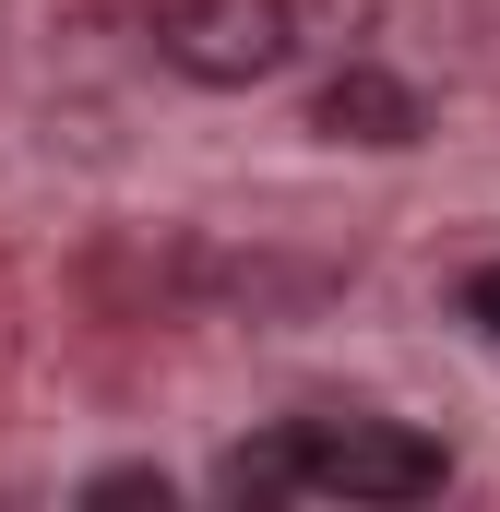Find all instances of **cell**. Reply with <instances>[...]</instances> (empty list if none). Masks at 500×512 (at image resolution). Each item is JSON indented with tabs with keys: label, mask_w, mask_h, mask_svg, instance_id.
<instances>
[{
	"label": "cell",
	"mask_w": 500,
	"mask_h": 512,
	"mask_svg": "<svg viewBox=\"0 0 500 512\" xmlns=\"http://www.w3.org/2000/svg\"><path fill=\"white\" fill-rule=\"evenodd\" d=\"M143 36L179 84L239 96V84H274L298 60V0H143Z\"/></svg>",
	"instance_id": "cell-2"
},
{
	"label": "cell",
	"mask_w": 500,
	"mask_h": 512,
	"mask_svg": "<svg viewBox=\"0 0 500 512\" xmlns=\"http://www.w3.org/2000/svg\"><path fill=\"white\" fill-rule=\"evenodd\" d=\"M453 310H465V322H477V334H489V346H500V262H477V274L453 286Z\"/></svg>",
	"instance_id": "cell-5"
},
{
	"label": "cell",
	"mask_w": 500,
	"mask_h": 512,
	"mask_svg": "<svg viewBox=\"0 0 500 512\" xmlns=\"http://www.w3.org/2000/svg\"><path fill=\"white\" fill-rule=\"evenodd\" d=\"M310 120L334 131V143H417V96L381 72V60H346L334 84H322V108Z\"/></svg>",
	"instance_id": "cell-3"
},
{
	"label": "cell",
	"mask_w": 500,
	"mask_h": 512,
	"mask_svg": "<svg viewBox=\"0 0 500 512\" xmlns=\"http://www.w3.org/2000/svg\"><path fill=\"white\" fill-rule=\"evenodd\" d=\"M227 501H429L453 489V453L405 417H370V405H322V417H274L262 441H239L215 465Z\"/></svg>",
	"instance_id": "cell-1"
},
{
	"label": "cell",
	"mask_w": 500,
	"mask_h": 512,
	"mask_svg": "<svg viewBox=\"0 0 500 512\" xmlns=\"http://www.w3.org/2000/svg\"><path fill=\"white\" fill-rule=\"evenodd\" d=\"M84 501H155L167 512V465H108V477H84Z\"/></svg>",
	"instance_id": "cell-4"
}]
</instances>
